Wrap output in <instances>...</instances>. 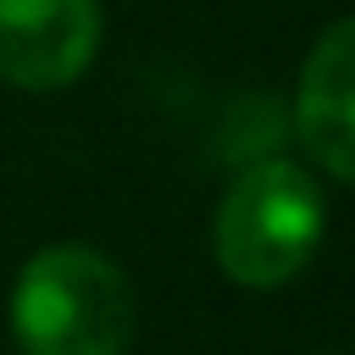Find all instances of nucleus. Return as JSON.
Segmentation results:
<instances>
[{"mask_svg": "<svg viewBox=\"0 0 355 355\" xmlns=\"http://www.w3.org/2000/svg\"><path fill=\"white\" fill-rule=\"evenodd\" d=\"M11 333L22 355H122L133 344V288L111 255L50 244L11 288Z\"/></svg>", "mask_w": 355, "mask_h": 355, "instance_id": "obj_1", "label": "nucleus"}, {"mask_svg": "<svg viewBox=\"0 0 355 355\" xmlns=\"http://www.w3.org/2000/svg\"><path fill=\"white\" fill-rule=\"evenodd\" d=\"M216 266L233 283L277 288L322 244V189L294 161H261L233 178L216 205Z\"/></svg>", "mask_w": 355, "mask_h": 355, "instance_id": "obj_2", "label": "nucleus"}, {"mask_svg": "<svg viewBox=\"0 0 355 355\" xmlns=\"http://www.w3.org/2000/svg\"><path fill=\"white\" fill-rule=\"evenodd\" d=\"M100 50L94 0H0V78L17 89H61Z\"/></svg>", "mask_w": 355, "mask_h": 355, "instance_id": "obj_3", "label": "nucleus"}, {"mask_svg": "<svg viewBox=\"0 0 355 355\" xmlns=\"http://www.w3.org/2000/svg\"><path fill=\"white\" fill-rule=\"evenodd\" d=\"M294 133L311 161L344 183H355V17L327 28L300 67Z\"/></svg>", "mask_w": 355, "mask_h": 355, "instance_id": "obj_4", "label": "nucleus"}]
</instances>
